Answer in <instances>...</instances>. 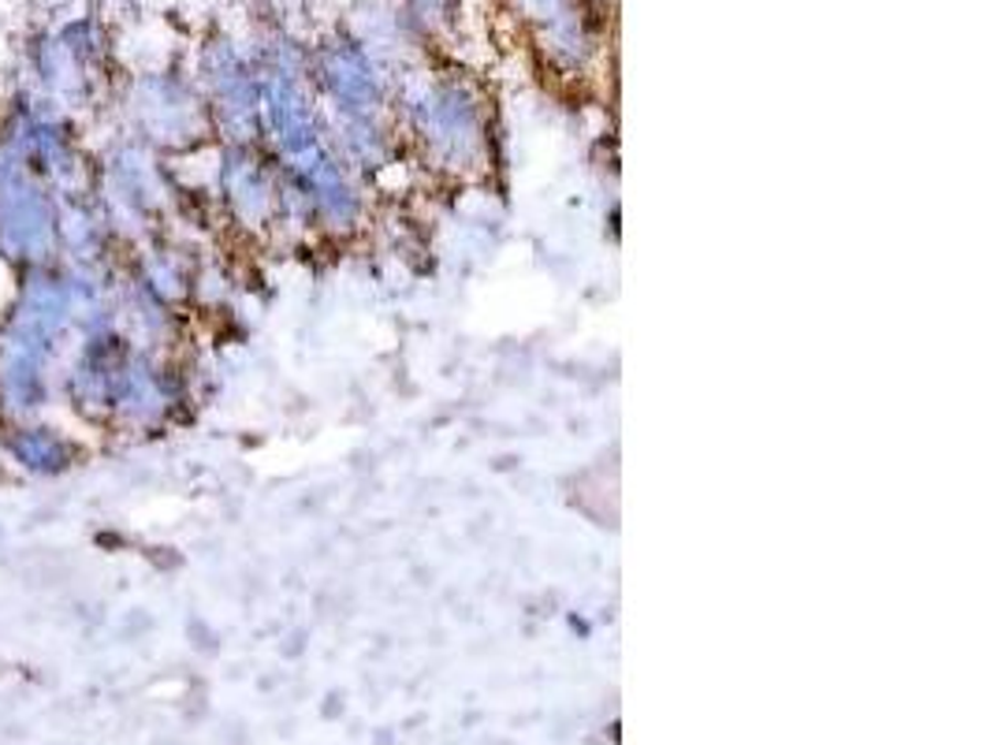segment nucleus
<instances>
[{
	"mask_svg": "<svg viewBox=\"0 0 994 745\" xmlns=\"http://www.w3.org/2000/svg\"><path fill=\"white\" fill-rule=\"evenodd\" d=\"M0 451L19 474L26 477H61L67 474L83 444L67 433L64 425H53L45 418H26V421H8L0 425Z\"/></svg>",
	"mask_w": 994,
	"mask_h": 745,
	"instance_id": "2",
	"label": "nucleus"
},
{
	"mask_svg": "<svg viewBox=\"0 0 994 745\" xmlns=\"http://www.w3.org/2000/svg\"><path fill=\"white\" fill-rule=\"evenodd\" d=\"M0 261L12 269L56 261V194L0 142Z\"/></svg>",
	"mask_w": 994,
	"mask_h": 745,
	"instance_id": "1",
	"label": "nucleus"
}]
</instances>
